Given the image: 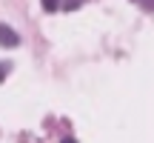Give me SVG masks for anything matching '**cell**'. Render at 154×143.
I'll return each instance as SVG.
<instances>
[{
	"instance_id": "1",
	"label": "cell",
	"mask_w": 154,
	"mask_h": 143,
	"mask_svg": "<svg viewBox=\"0 0 154 143\" xmlns=\"http://www.w3.org/2000/svg\"><path fill=\"white\" fill-rule=\"evenodd\" d=\"M17 43H20L17 32H11L9 26H3V23H0V46H3V49H11V46H17Z\"/></svg>"
},
{
	"instance_id": "4",
	"label": "cell",
	"mask_w": 154,
	"mask_h": 143,
	"mask_svg": "<svg viewBox=\"0 0 154 143\" xmlns=\"http://www.w3.org/2000/svg\"><path fill=\"white\" fill-rule=\"evenodd\" d=\"M63 143H77V140L74 138H63Z\"/></svg>"
},
{
	"instance_id": "2",
	"label": "cell",
	"mask_w": 154,
	"mask_h": 143,
	"mask_svg": "<svg viewBox=\"0 0 154 143\" xmlns=\"http://www.w3.org/2000/svg\"><path fill=\"white\" fill-rule=\"evenodd\" d=\"M57 6H60V0H43V9L46 11H57Z\"/></svg>"
},
{
	"instance_id": "3",
	"label": "cell",
	"mask_w": 154,
	"mask_h": 143,
	"mask_svg": "<svg viewBox=\"0 0 154 143\" xmlns=\"http://www.w3.org/2000/svg\"><path fill=\"white\" fill-rule=\"evenodd\" d=\"M6 69H9V66H6V63H0V80H3V75H6Z\"/></svg>"
}]
</instances>
